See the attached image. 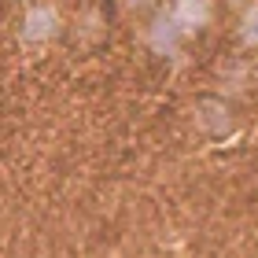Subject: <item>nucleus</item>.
Segmentation results:
<instances>
[{
	"label": "nucleus",
	"mask_w": 258,
	"mask_h": 258,
	"mask_svg": "<svg viewBox=\"0 0 258 258\" xmlns=\"http://www.w3.org/2000/svg\"><path fill=\"white\" fill-rule=\"evenodd\" d=\"M170 15L177 19V26L184 33H196V30L210 26V19H214V4H210V0H173Z\"/></svg>",
	"instance_id": "obj_3"
},
{
	"label": "nucleus",
	"mask_w": 258,
	"mask_h": 258,
	"mask_svg": "<svg viewBox=\"0 0 258 258\" xmlns=\"http://www.w3.org/2000/svg\"><path fill=\"white\" fill-rule=\"evenodd\" d=\"M122 4H125L129 11H148V8H155L159 0H122Z\"/></svg>",
	"instance_id": "obj_6"
},
{
	"label": "nucleus",
	"mask_w": 258,
	"mask_h": 258,
	"mask_svg": "<svg viewBox=\"0 0 258 258\" xmlns=\"http://www.w3.org/2000/svg\"><path fill=\"white\" fill-rule=\"evenodd\" d=\"M181 41H184V30L177 26V19L170 11H159L155 19L148 22V48L155 55H177L181 52Z\"/></svg>",
	"instance_id": "obj_2"
},
{
	"label": "nucleus",
	"mask_w": 258,
	"mask_h": 258,
	"mask_svg": "<svg viewBox=\"0 0 258 258\" xmlns=\"http://www.w3.org/2000/svg\"><path fill=\"white\" fill-rule=\"evenodd\" d=\"M59 11L48 8V4H37V8H30L26 11V19H22V26H19V41L22 44H48L55 33H59Z\"/></svg>",
	"instance_id": "obj_1"
},
{
	"label": "nucleus",
	"mask_w": 258,
	"mask_h": 258,
	"mask_svg": "<svg viewBox=\"0 0 258 258\" xmlns=\"http://www.w3.org/2000/svg\"><path fill=\"white\" fill-rule=\"evenodd\" d=\"M196 114H199V125H203L207 133H229V125H232L229 107L221 100H199L196 103Z\"/></svg>",
	"instance_id": "obj_4"
},
{
	"label": "nucleus",
	"mask_w": 258,
	"mask_h": 258,
	"mask_svg": "<svg viewBox=\"0 0 258 258\" xmlns=\"http://www.w3.org/2000/svg\"><path fill=\"white\" fill-rule=\"evenodd\" d=\"M240 41L247 48H258V4H247L240 15Z\"/></svg>",
	"instance_id": "obj_5"
}]
</instances>
